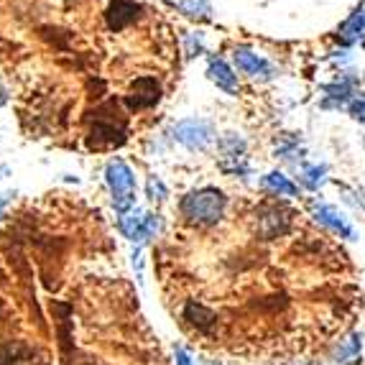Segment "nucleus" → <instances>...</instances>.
Returning <instances> with one entry per match:
<instances>
[{
	"instance_id": "obj_1",
	"label": "nucleus",
	"mask_w": 365,
	"mask_h": 365,
	"mask_svg": "<svg viewBox=\"0 0 365 365\" xmlns=\"http://www.w3.org/2000/svg\"><path fill=\"white\" fill-rule=\"evenodd\" d=\"M227 207V197L215 187H205V189H197V192H189L187 197L182 200L179 210L182 215L187 217V222L192 225H215L222 220Z\"/></svg>"
},
{
	"instance_id": "obj_2",
	"label": "nucleus",
	"mask_w": 365,
	"mask_h": 365,
	"mask_svg": "<svg viewBox=\"0 0 365 365\" xmlns=\"http://www.w3.org/2000/svg\"><path fill=\"white\" fill-rule=\"evenodd\" d=\"M105 179H108L110 195H113V205L120 212H128L130 205H133L135 195V177L130 166L123 161V158H113L105 169Z\"/></svg>"
},
{
	"instance_id": "obj_3",
	"label": "nucleus",
	"mask_w": 365,
	"mask_h": 365,
	"mask_svg": "<svg viewBox=\"0 0 365 365\" xmlns=\"http://www.w3.org/2000/svg\"><path fill=\"white\" fill-rule=\"evenodd\" d=\"M174 138L189 151H202L215 140V128L212 123L202 120V118H187V120L174 125Z\"/></svg>"
},
{
	"instance_id": "obj_4",
	"label": "nucleus",
	"mask_w": 365,
	"mask_h": 365,
	"mask_svg": "<svg viewBox=\"0 0 365 365\" xmlns=\"http://www.w3.org/2000/svg\"><path fill=\"white\" fill-rule=\"evenodd\" d=\"M118 227L128 240H138L140 243V240H148L161 227V220H158V215H143L138 210H128V212L120 215Z\"/></svg>"
},
{
	"instance_id": "obj_5",
	"label": "nucleus",
	"mask_w": 365,
	"mask_h": 365,
	"mask_svg": "<svg viewBox=\"0 0 365 365\" xmlns=\"http://www.w3.org/2000/svg\"><path fill=\"white\" fill-rule=\"evenodd\" d=\"M292 225V212L279 205H263L258 210V235L263 240H274V237L284 235Z\"/></svg>"
},
{
	"instance_id": "obj_6",
	"label": "nucleus",
	"mask_w": 365,
	"mask_h": 365,
	"mask_svg": "<svg viewBox=\"0 0 365 365\" xmlns=\"http://www.w3.org/2000/svg\"><path fill=\"white\" fill-rule=\"evenodd\" d=\"M232 59H235L237 69L243 74H248V77L253 79H261V82H266V79L274 77V67H271V61L266 59V56L256 54V51L245 49V46H240V49H235V54H232Z\"/></svg>"
},
{
	"instance_id": "obj_7",
	"label": "nucleus",
	"mask_w": 365,
	"mask_h": 365,
	"mask_svg": "<svg viewBox=\"0 0 365 365\" xmlns=\"http://www.w3.org/2000/svg\"><path fill=\"white\" fill-rule=\"evenodd\" d=\"M314 220L327 230L335 232V235L345 237V240H355V227L350 225V220L332 205H314Z\"/></svg>"
},
{
	"instance_id": "obj_8",
	"label": "nucleus",
	"mask_w": 365,
	"mask_h": 365,
	"mask_svg": "<svg viewBox=\"0 0 365 365\" xmlns=\"http://www.w3.org/2000/svg\"><path fill=\"white\" fill-rule=\"evenodd\" d=\"M161 98V87L153 77H140L133 82V90L130 95L125 98V103L130 105L133 110H140V108H153Z\"/></svg>"
},
{
	"instance_id": "obj_9",
	"label": "nucleus",
	"mask_w": 365,
	"mask_h": 365,
	"mask_svg": "<svg viewBox=\"0 0 365 365\" xmlns=\"http://www.w3.org/2000/svg\"><path fill=\"white\" fill-rule=\"evenodd\" d=\"M138 13H140V8L135 6V3H130V0H115L108 11V26L113 31H120L128 24H133V21L138 19Z\"/></svg>"
},
{
	"instance_id": "obj_10",
	"label": "nucleus",
	"mask_w": 365,
	"mask_h": 365,
	"mask_svg": "<svg viewBox=\"0 0 365 365\" xmlns=\"http://www.w3.org/2000/svg\"><path fill=\"white\" fill-rule=\"evenodd\" d=\"M207 74H210V79H212L215 85H217L220 90H225L227 95H235V92H237V74L227 67V61L210 59Z\"/></svg>"
},
{
	"instance_id": "obj_11",
	"label": "nucleus",
	"mask_w": 365,
	"mask_h": 365,
	"mask_svg": "<svg viewBox=\"0 0 365 365\" xmlns=\"http://www.w3.org/2000/svg\"><path fill=\"white\" fill-rule=\"evenodd\" d=\"M261 187L266 189L268 195H276V197H299V187L287 174H281V171L266 174V177L261 179Z\"/></svg>"
},
{
	"instance_id": "obj_12",
	"label": "nucleus",
	"mask_w": 365,
	"mask_h": 365,
	"mask_svg": "<svg viewBox=\"0 0 365 365\" xmlns=\"http://www.w3.org/2000/svg\"><path fill=\"white\" fill-rule=\"evenodd\" d=\"M363 34H365V8H358V11L337 29V38H340L345 46H350V43L360 41Z\"/></svg>"
},
{
	"instance_id": "obj_13",
	"label": "nucleus",
	"mask_w": 365,
	"mask_h": 365,
	"mask_svg": "<svg viewBox=\"0 0 365 365\" xmlns=\"http://www.w3.org/2000/svg\"><path fill=\"white\" fill-rule=\"evenodd\" d=\"M360 350H363V335H350L347 340H340L332 358H335V363H353L360 355Z\"/></svg>"
},
{
	"instance_id": "obj_14",
	"label": "nucleus",
	"mask_w": 365,
	"mask_h": 365,
	"mask_svg": "<svg viewBox=\"0 0 365 365\" xmlns=\"http://www.w3.org/2000/svg\"><path fill=\"white\" fill-rule=\"evenodd\" d=\"M184 317H187L189 322L195 324V327H200V329H207L210 324H215V319H217L212 309L197 304V302H189L187 309H184Z\"/></svg>"
},
{
	"instance_id": "obj_15",
	"label": "nucleus",
	"mask_w": 365,
	"mask_h": 365,
	"mask_svg": "<svg viewBox=\"0 0 365 365\" xmlns=\"http://www.w3.org/2000/svg\"><path fill=\"white\" fill-rule=\"evenodd\" d=\"M324 174H327L324 166H307V169L302 171V184H304L307 189H319L324 184Z\"/></svg>"
},
{
	"instance_id": "obj_16",
	"label": "nucleus",
	"mask_w": 365,
	"mask_h": 365,
	"mask_svg": "<svg viewBox=\"0 0 365 365\" xmlns=\"http://www.w3.org/2000/svg\"><path fill=\"white\" fill-rule=\"evenodd\" d=\"M353 79H342V82H337V85H329L327 92H329V98H335L337 103H345L350 95H353Z\"/></svg>"
},
{
	"instance_id": "obj_17",
	"label": "nucleus",
	"mask_w": 365,
	"mask_h": 365,
	"mask_svg": "<svg viewBox=\"0 0 365 365\" xmlns=\"http://www.w3.org/2000/svg\"><path fill=\"white\" fill-rule=\"evenodd\" d=\"M179 11H184L187 16H207L210 3L207 0H184V3H179Z\"/></svg>"
},
{
	"instance_id": "obj_18",
	"label": "nucleus",
	"mask_w": 365,
	"mask_h": 365,
	"mask_svg": "<svg viewBox=\"0 0 365 365\" xmlns=\"http://www.w3.org/2000/svg\"><path fill=\"white\" fill-rule=\"evenodd\" d=\"M164 197H166V187L161 184V179H156V177L148 179V200L161 202Z\"/></svg>"
},
{
	"instance_id": "obj_19",
	"label": "nucleus",
	"mask_w": 365,
	"mask_h": 365,
	"mask_svg": "<svg viewBox=\"0 0 365 365\" xmlns=\"http://www.w3.org/2000/svg\"><path fill=\"white\" fill-rule=\"evenodd\" d=\"M350 115H353L355 120L365 123V98H355L353 103H350Z\"/></svg>"
},
{
	"instance_id": "obj_20",
	"label": "nucleus",
	"mask_w": 365,
	"mask_h": 365,
	"mask_svg": "<svg viewBox=\"0 0 365 365\" xmlns=\"http://www.w3.org/2000/svg\"><path fill=\"white\" fill-rule=\"evenodd\" d=\"M174 358H177V365H192V358L187 355L184 347H177V350H174Z\"/></svg>"
},
{
	"instance_id": "obj_21",
	"label": "nucleus",
	"mask_w": 365,
	"mask_h": 365,
	"mask_svg": "<svg viewBox=\"0 0 365 365\" xmlns=\"http://www.w3.org/2000/svg\"><path fill=\"white\" fill-rule=\"evenodd\" d=\"M6 103V90H3V87H0V105Z\"/></svg>"
},
{
	"instance_id": "obj_22",
	"label": "nucleus",
	"mask_w": 365,
	"mask_h": 365,
	"mask_svg": "<svg viewBox=\"0 0 365 365\" xmlns=\"http://www.w3.org/2000/svg\"><path fill=\"white\" fill-rule=\"evenodd\" d=\"M3 205H6V197H0V207H3Z\"/></svg>"
}]
</instances>
